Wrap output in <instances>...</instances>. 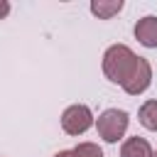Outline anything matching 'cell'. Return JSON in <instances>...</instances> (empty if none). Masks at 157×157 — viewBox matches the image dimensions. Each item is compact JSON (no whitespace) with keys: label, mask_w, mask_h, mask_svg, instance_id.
<instances>
[{"label":"cell","mask_w":157,"mask_h":157,"mask_svg":"<svg viewBox=\"0 0 157 157\" xmlns=\"http://www.w3.org/2000/svg\"><path fill=\"white\" fill-rule=\"evenodd\" d=\"M137 123L150 130V132H157V98H150L140 105L137 110Z\"/></svg>","instance_id":"cell-8"},{"label":"cell","mask_w":157,"mask_h":157,"mask_svg":"<svg viewBox=\"0 0 157 157\" xmlns=\"http://www.w3.org/2000/svg\"><path fill=\"white\" fill-rule=\"evenodd\" d=\"M135 59H137V54H135L128 44H120V42H118V44H110V47L103 52V59H101L103 76H105L110 83L120 86Z\"/></svg>","instance_id":"cell-1"},{"label":"cell","mask_w":157,"mask_h":157,"mask_svg":"<svg viewBox=\"0 0 157 157\" xmlns=\"http://www.w3.org/2000/svg\"><path fill=\"white\" fill-rule=\"evenodd\" d=\"M132 34L145 49H157V15H145L135 22Z\"/></svg>","instance_id":"cell-5"},{"label":"cell","mask_w":157,"mask_h":157,"mask_svg":"<svg viewBox=\"0 0 157 157\" xmlns=\"http://www.w3.org/2000/svg\"><path fill=\"white\" fill-rule=\"evenodd\" d=\"M93 128L103 142H108V145L123 142L128 135V128H130V113L123 108H105L103 113H98Z\"/></svg>","instance_id":"cell-2"},{"label":"cell","mask_w":157,"mask_h":157,"mask_svg":"<svg viewBox=\"0 0 157 157\" xmlns=\"http://www.w3.org/2000/svg\"><path fill=\"white\" fill-rule=\"evenodd\" d=\"M152 86V64L145 59V56H137L130 66V71L125 74L120 88L128 93V96H142L147 88Z\"/></svg>","instance_id":"cell-4"},{"label":"cell","mask_w":157,"mask_h":157,"mask_svg":"<svg viewBox=\"0 0 157 157\" xmlns=\"http://www.w3.org/2000/svg\"><path fill=\"white\" fill-rule=\"evenodd\" d=\"M125 7L123 0H91L88 2V12L98 20H113L115 15H120Z\"/></svg>","instance_id":"cell-6"},{"label":"cell","mask_w":157,"mask_h":157,"mask_svg":"<svg viewBox=\"0 0 157 157\" xmlns=\"http://www.w3.org/2000/svg\"><path fill=\"white\" fill-rule=\"evenodd\" d=\"M59 123H61V130L66 135L78 137V135H86L96 125V115H93L91 105H86V103H71V105L64 108Z\"/></svg>","instance_id":"cell-3"},{"label":"cell","mask_w":157,"mask_h":157,"mask_svg":"<svg viewBox=\"0 0 157 157\" xmlns=\"http://www.w3.org/2000/svg\"><path fill=\"white\" fill-rule=\"evenodd\" d=\"M152 157H157V150H152Z\"/></svg>","instance_id":"cell-12"},{"label":"cell","mask_w":157,"mask_h":157,"mask_svg":"<svg viewBox=\"0 0 157 157\" xmlns=\"http://www.w3.org/2000/svg\"><path fill=\"white\" fill-rule=\"evenodd\" d=\"M120 157H152V145L140 135L125 137L120 142Z\"/></svg>","instance_id":"cell-7"},{"label":"cell","mask_w":157,"mask_h":157,"mask_svg":"<svg viewBox=\"0 0 157 157\" xmlns=\"http://www.w3.org/2000/svg\"><path fill=\"white\" fill-rule=\"evenodd\" d=\"M52 157H74V152H71V150H59V152H54Z\"/></svg>","instance_id":"cell-11"},{"label":"cell","mask_w":157,"mask_h":157,"mask_svg":"<svg viewBox=\"0 0 157 157\" xmlns=\"http://www.w3.org/2000/svg\"><path fill=\"white\" fill-rule=\"evenodd\" d=\"M10 10H12V5H10L7 0H0V20H5V17L10 15Z\"/></svg>","instance_id":"cell-10"},{"label":"cell","mask_w":157,"mask_h":157,"mask_svg":"<svg viewBox=\"0 0 157 157\" xmlns=\"http://www.w3.org/2000/svg\"><path fill=\"white\" fill-rule=\"evenodd\" d=\"M71 152H74V157H105V155H103V147H101L98 142H91V140L78 142Z\"/></svg>","instance_id":"cell-9"}]
</instances>
